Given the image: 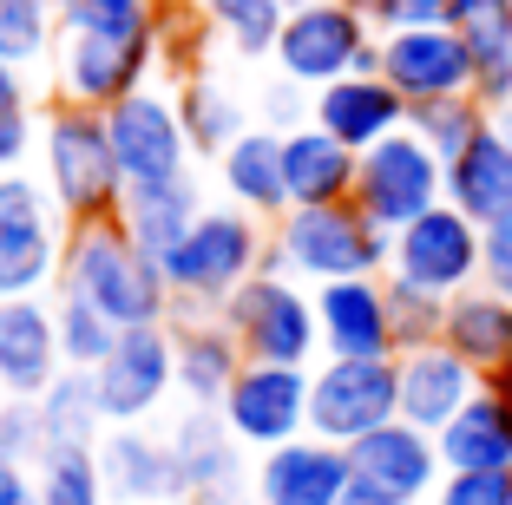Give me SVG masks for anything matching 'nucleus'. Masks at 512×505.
<instances>
[{
    "label": "nucleus",
    "mask_w": 512,
    "mask_h": 505,
    "mask_svg": "<svg viewBox=\"0 0 512 505\" xmlns=\"http://www.w3.org/2000/svg\"><path fill=\"white\" fill-rule=\"evenodd\" d=\"M60 296L99 309L112 328H165L171 315V289H165V269L151 263L125 223H73L66 230V256H60Z\"/></svg>",
    "instance_id": "nucleus-1"
},
{
    "label": "nucleus",
    "mask_w": 512,
    "mask_h": 505,
    "mask_svg": "<svg viewBox=\"0 0 512 505\" xmlns=\"http://www.w3.org/2000/svg\"><path fill=\"white\" fill-rule=\"evenodd\" d=\"M40 171H46V197L66 223H106L119 217V158H112L106 138V112H86V105H53L40 119Z\"/></svg>",
    "instance_id": "nucleus-2"
},
{
    "label": "nucleus",
    "mask_w": 512,
    "mask_h": 505,
    "mask_svg": "<svg viewBox=\"0 0 512 505\" xmlns=\"http://www.w3.org/2000/svg\"><path fill=\"white\" fill-rule=\"evenodd\" d=\"M394 237L375 230L355 204H322V210H289L276 223V243L263 256V269H283V276H302V283H355V276H381L388 269Z\"/></svg>",
    "instance_id": "nucleus-3"
},
{
    "label": "nucleus",
    "mask_w": 512,
    "mask_h": 505,
    "mask_svg": "<svg viewBox=\"0 0 512 505\" xmlns=\"http://www.w3.org/2000/svg\"><path fill=\"white\" fill-rule=\"evenodd\" d=\"M263 256H270V243H263V230H256L250 210H204L158 269H165L171 302L224 309L256 269H263Z\"/></svg>",
    "instance_id": "nucleus-4"
},
{
    "label": "nucleus",
    "mask_w": 512,
    "mask_h": 505,
    "mask_svg": "<svg viewBox=\"0 0 512 505\" xmlns=\"http://www.w3.org/2000/svg\"><path fill=\"white\" fill-rule=\"evenodd\" d=\"M217 322L237 335L243 361H270V368H309V355L322 348L316 296L283 276V269H256L250 283L217 309Z\"/></svg>",
    "instance_id": "nucleus-5"
},
{
    "label": "nucleus",
    "mask_w": 512,
    "mask_h": 505,
    "mask_svg": "<svg viewBox=\"0 0 512 505\" xmlns=\"http://www.w3.org/2000/svg\"><path fill=\"white\" fill-rule=\"evenodd\" d=\"M276 66H283L289 86H335L348 73H381V40L348 0H316L302 14L283 20V40H276Z\"/></svg>",
    "instance_id": "nucleus-6"
},
{
    "label": "nucleus",
    "mask_w": 512,
    "mask_h": 505,
    "mask_svg": "<svg viewBox=\"0 0 512 505\" xmlns=\"http://www.w3.org/2000/svg\"><path fill=\"white\" fill-rule=\"evenodd\" d=\"M447 204V164L421 145L414 132L381 138L375 151H362V171H355V210H362L375 230H407L414 217Z\"/></svg>",
    "instance_id": "nucleus-7"
},
{
    "label": "nucleus",
    "mask_w": 512,
    "mask_h": 505,
    "mask_svg": "<svg viewBox=\"0 0 512 505\" xmlns=\"http://www.w3.org/2000/svg\"><path fill=\"white\" fill-rule=\"evenodd\" d=\"M401 420V368L394 361H322L309 374V433L355 446Z\"/></svg>",
    "instance_id": "nucleus-8"
},
{
    "label": "nucleus",
    "mask_w": 512,
    "mask_h": 505,
    "mask_svg": "<svg viewBox=\"0 0 512 505\" xmlns=\"http://www.w3.org/2000/svg\"><path fill=\"white\" fill-rule=\"evenodd\" d=\"M60 210L46 197V184L7 171L0 178V302L40 296L46 283H60Z\"/></svg>",
    "instance_id": "nucleus-9"
},
{
    "label": "nucleus",
    "mask_w": 512,
    "mask_h": 505,
    "mask_svg": "<svg viewBox=\"0 0 512 505\" xmlns=\"http://www.w3.org/2000/svg\"><path fill=\"white\" fill-rule=\"evenodd\" d=\"M447 479L434 433L388 420L381 433L348 446V499L355 505H421L434 499V486Z\"/></svg>",
    "instance_id": "nucleus-10"
},
{
    "label": "nucleus",
    "mask_w": 512,
    "mask_h": 505,
    "mask_svg": "<svg viewBox=\"0 0 512 505\" xmlns=\"http://www.w3.org/2000/svg\"><path fill=\"white\" fill-rule=\"evenodd\" d=\"M388 276H401V283L427 289V296H440V302L480 289V223L460 217L453 204L414 217L407 230H394Z\"/></svg>",
    "instance_id": "nucleus-11"
},
{
    "label": "nucleus",
    "mask_w": 512,
    "mask_h": 505,
    "mask_svg": "<svg viewBox=\"0 0 512 505\" xmlns=\"http://www.w3.org/2000/svg\"><path fill=\"white\" fill-rule=\"evenodd\" d=\"M106 138H112V158H119V178L125 184H171V178H191V138H184L178 119V99L165 92H132L106 112Z\"/></svg>",
    "instance_id": "nucleus-12"
},
{
    "label": "nucleus",
    "mask_w": 512,
    "mask_h": 505,
    "mask_svg": "<svg viewBox=\"0 0 512 505\" xmlns=\"http://www.w3.org/2000/svg\"><path fill=\"white\" fill-rule=\"evenodd\" d=\"M381 79L414 105H440V99H480V73L473 53L460 46L453 27H421V33H381Z\"/></svg>",
    "instance_id": "nucleus-13"
},
{
    "label": "nucleus",
    "mask_w": 512,
    "mask_h": 505,
    "mask_svg": "<svg viewBox=\"0 0 512 505\" xmlns=\"http://www.w3.org/2000/svg\"><path fill=\"white\" fill-rule=\"evenodd\" d=\"M217 414L230 420V433H237L243 446L276 453V446H289V440L309 433V368H270V361H250V368L230 381V394H224Z\"/></svg>",
    "instance_id": "nucleus-14"
},
{
    "label": "nucleus",
    "mask_w": 512,
    "mask_h": 505,
    "mask_svg": "<svg viewBox=\"0 0 512 505\" xmlns=\"http://www.w3.org/2000/svg\"><path fill=\"white\" fill-rule=\"evenodd\" d=\"M92 381H99L106 427H138V420L178 387V348H171V328H125L119 348L92 368Z\"/></svg>",
    "instance_id": "nucleus-15"
},
{
    "label": "nucleus",
    "mask_w": 512,
    "mask_h": 505,
    "mask_svg": "<svg viewBox=\"0 0 512 505\" xmlns=\"http://www.w3.org/2000/svg\"><path fill=\"white\" fill-rule=\"evenodd\" d=\"M158 66V46H125V40H92V33H60L53 46V79L66 105L112 112L119 99L145 92V73Z\"/></svg>",
    "instance_id": "nucleus-16"
},
{
    "label": "nucleus",
    "mask_w": 512,
    "mask_h": 505,
    "mask_svg": "<svg viewBox=\"0 0 512 505\" xmlns=\"http://www.w3.org/2000/svg\"><path fill=\"white\" fill-rule=\"evenodd\" d=\"M316 322L329 361H394V322H388V276L316 289Z\"/></svg>",
    "instance_id": "nucleus-17"
},
{
    "label": "nucleus",
    "mask_w": 512,
    "mask_h": 505,
    "mask_svg": "<svg viewBox=\"0 0 512 505\" xmlns=\"http://www.w3.org/2000/svg\"><path fill=\"white\" fill-rule=\"evenodd\" d=\"M309 125H322L335 145H348L355 158H362V151L381 145V138L407 132V99L381 73H348V79H335V86L316 92Z\"/></svg>",
    "instance_id": "nucleus-18"
},
{
    "label": "nucleus",
    "mask_w": 512,
    "mask_h": 505,
    "mask_svg": "<svg viewBox=\"0 0 512 505\" xmlns=\"http://www.w3.org/2000/svg\"><path fill=\"white\" fill-rule=\"evenodd\" d=\"M250 492L256 505H348V446L302 433V440L263 453Z\"/></svg>",
    "instance_id": "nucleus-19"
},
{
    "label": "nucleus",
    "mask_w": 512,
    "mask_h": 505,
    "mask_svg": "<svg viewBox=\"0 0 512 505\" xmlns=\"http://www.w3.org/2000/svg\"><path fill=\"white\" fill-rule=\"evenodd\" d=\"M0 374H7V401H40L60 381V309H46L40 296L0 302Z\"/></svg>",
    "instance_id": "nucleus-20"
},
{
    "label": "nucleus",
    "mask_w": 512,
    "mask_h": 505,
    "mask_svg": "<svg viewBox=\"0 0 512 505\" xmlns=\"http://www.w3.org/2000/svg\"><path fill=\"white\" fill-rule=\"evenodd\" d=\"M171 466L184 479V505L197 499H243V440L217 407H191L171 427Z\"/></svg>",
    "instance_id": "nucleus-21"
},
{
    "label": "nucleus",
    "mask_w": 512,
    "mask_h": 505,
    "mask_svg": "<svg viewBox=\"0 0 512 505\" xmlns=\"http://www.w3.org/2000/svg\"><path fill=\"white\" fill-rule=\"evenodd\" d=\"M394 368H401V420H407V427H421V433H440L486 387V374L467 368L447 342L407 348V355H394Z\"/></svg>",
    "instance_id": "nucleus-22"
},
{
    "label": "nucleus",
    "mask_w": 512,
    "mask_h": 505,
    "mask_svg": "<svg viewBox=\"0 0 512 505\" xmlns=\"http://www.w3.org/2000/svg\"><path fill=\"white\" fill-rule=\"evenodd\" d=\"M92 453H99V479H106V492L119 505H184V479L171 466V440H158L145 427H112Z\"/></svg>",
    "instance_id": "nucleus-23"
},
{
    "label": "nucleus",
    "mask_w": 512,
    "mask_h": 505,
    "mask_svg": "<svg viewBox=\"0 0 512 505\" xmlns=\"http://www.w3.org/2000/svg\"><path fill=\"white\" fill-rule=\"evenodd\" d=\"M447 473H512V401L493 381L434 433Z\"/></svg>",
    "instance_id": "nucleus-24"
},
{
    "label": "nucleus",
    "mask_w": 512,
    "mask_h": 505,
    "mask_svg": "<svg viewBox=\"0 0 512 505\" xmlns=\"http://www.w3.org/2000/svg\"><path fill=\"white\" fill-rule=\"evenodd\" d=\"M355 171L362 158L335 145L322 125L283 132V178H289V210H322V204H355Z\"/></svg>",
    "instance_id": "nucleus-25"
},
{
    "label": "nucleus",
    "mask_w": 512,
    "mask_h": 505,
    "mask_svg": "<svg viewBox=\"0 0 512 505\" xmlns=\"http://www.w3.org/2000/svg\"><path fill=\"white\" fill-rule=\"evenodd\" d=\"M447 204L460 210V217H473L480 230L512 217V138L499 132V125H486V132L447 164Z\"/></svg>",
    "instance_id": "nucleus-26"
},
{
    "label": "nucleus",
    "mask_w": 512,
    "mask_h": 505,
    "mask_svg": "<svg viewBox=\"0 0 512 505\" xmlns=\"http://www.w3.org/2000/svg\"><path fill=\"white\" fill-rule=\"evenodd\" d=\"M440 342L467 361V368H480L486 381H499L512 368V302L493 296L486 283L467 289V296H453L447 322H440Z\"/></svg>",
    "instance_id": "nucleus-27"
},
{
    "label": "nucleus",
    "mask_w": 512,
    "mask_h": 505,
    "mask_svg": "<svg viewBox=\"0 0 512 505\" xmlns=\"http://www.w3.org/2000/svg\"><path fill=\"white\" fill-rule=\"evenodd\" d=\"M197 217H204V204H197V184H191V178H171V184H125V197H119L125 237H132L138 250L151 256V263H165V256L184 243V230H191Z\"/></svg>",
    "instance_id": "nucleus-28"
},
{
    "label": "nucleus",
    "mask_w": 512,
    "mask_h": 505,
    "mask_svg": "<svg viewBox=\"0 0 512 505\" xmlns=\"http://www.w3.org/2000/svg\"><path fill=\"white\" fill-rule=\"evenodd\" d=\"M453 33L473 53V73H480V105L499 112L512 105V0H453Z\"/></svg>",
    "instance_id": "nucleus-29"
},
{
    "label": "nucleus",
    "mask_w": 512,
    "mask_h": 505,
    "mask_svg": "<svg viewBox=\"0 0 512 505\" xmlns=\"http://www.w3.org/2000/svg\"><path fill=\"white\" fill-rule=\"evenodd\" d=\"M171 348H178V394L191 407H224L230 381L250 368L224 322H178L171 328Z\"/></svg>",
    "instance_id": "nucleus-30"
},
{
    "label": "nucleus",
    "mask_w": 512,
    "mask_h": 505,
    "mask_svg": "<svg viewBox=\"0 0 512 505\" xmlns=\"http://www.w3.org/2000/svg\"><path fill=\"white\" fill-rule=\"evenodd\" d=\"M224 191L250 217H289V178H283V132H243L237 145L217 158Z\"/></svg>",
    "instance_id": "nucleus-31"
},
{
    "label": "nucleus",
    "mask_w": 512,
    "mask_h": 505,
    "mask_svg": "<svg viewBox=\"0 0 512 505\" xmlns=\"http://www.w3.org/2000/svg\"><path fill=\"white\" fill-rule=\"evenodd\" d=\"M33 407H40L46 453H53V446H99V440H106V407H99V381H92L86 368H66V374L46 387Z\"/></svg>",
    "instance_id": "nucleus-32"
},
{
    "label": "nucleus",
    "mask_w": 512,
    "mask_h": 505,
    "mask_svg": "<svg viewBox=\"0 0 512 505\" xmlns=\"http://www.w3.org/2000/svg\"><path fill=\"white\" fill-rule=\"evenodd\" d=\"M60 33L158 46V40H165V0H66V7H60Z\"/></svg>",
    "instance_id": "nucleus-33"
},
{
    "label": "nucleus",
    "mask_w": 512,
    "mask_h": 505,
    "mask_svg": "<svg viewBox=\"0 0 512 505\" xmlns=\"http://www.w3.org/2000/svg\"><path fill=\"white\" fill-rule=\"evenodd\" d=\"M178 119H184L191 151H211V158H224V151L250 132V125H243V105L230 99L217 79H184L178 86Z\"/></svg>",
    "instance_id": "nucleus-34"
},
{
    "label": "nucleus",
    "mask_w": 512,
    "mask_h": 505,
    "mask_svg": "<svg viewBox=\"0 0 512 505\" xmlns=\"http://www.w3.org/2000/svg\"><path fill=\"white\" fill-rule=\"evenodd\" d=\"M197 14H204V27H211V33H224L243 60H263V53H276V40H283V20H289L276 0H197Z\"/></svg>",
    "instance_id": "nucleus-35"
},
{
    "label": "nucleus",
    "mask_w": 512,
    "mask_h": 505,
    "mask_svg": "<svg viewBox=\"0 0 512 505\" xmlns=\"http://www.w3.org/2000/svg\"><path fill=\"white\" fill-rule=\"evenodd\" d=\"M486 125H493V112H486L480 99H440V105H414V112H407V132L421 138L440 164H453Z\"/></svg>",
    "instance_id": "nucleus-36"
},
{
    "label": "nucleus",
    "mask_w": 512,
    "mask_h": 505,
    "mask_svg": "<svg viewBox=\"0 0 512 505\" xmlns=\"http://www.w3.org/2000/svg\"><path fill=\"white\" fill-rule=\"evenodd\" d=\"M33 479H40V505H106V479H99V453L92 446H53L40 466H33Z\"/></svg>",
    "instance_id": "nucleus-37"
},
{
    "label": "nucleus",
    "mask_w": 512,
    "mask_h": 505,
    "mask_svg": "<svg viewBox=\"0 0 512 505\" xmlns=\"http://www.w3.org/2000/svg\"><path fill=\"white\" fill-rule=\"evenodd\" d=\"M60 27V0H0V66H33L53 46Z\"/></svg>",
    "instance_id": "nucleus-38"
},
{
    "label": "nucleus",
    "mask_w": 512,
    "mask_h": 505,
    "mask_svg": "<svg viewBox=\"0 0 512 505\" xmlns=\"http://www.w3.org/2000/svg\"><path fill=\"white\" fill-rule=\"evenodd\" d=\"M388 322H394V355H407V348L440 342L447 302L427 296V289H414V283H401V276H388Z\"/></svg>",
    "instance_id": "nucleus-39"
},
{
    "label": "nucleus",
    "mask_w": 512,
    "mask_h": 505,
    "mask_svg": "<svg viewBox=\"0 0 512 505\" xmlns=\"http://www.w3.org/2000/svg\"><path fill=\"white\" fill-rule=\"evenodd\" d=\"M119 335L125 328H112L99 309H86V302H73V296H60V355H66V368H99V361L119 348Z\"/></svg>",
    "instance_id": "nucleus-40"
},
{
    "label": "nucleus",
    "mask_w": 512,
    "mask_h": 505,
    "mask_svg": "<svg viewBox=\"0 0 512 505\" xmlns=\"http://www.w3.org/2000/svg\"><path fill=\"white\" fill-rule=\"evenodd\" d=\"M33 138H40V125H33V99H27V86H20L14 66H0V178L20 171V158H27Z\"/></svg>",
    "instance_id": "nucleus-41"
},
{
    "label": "nucleus",
    "mask_w": 512,
    "mask_h": 505,
    "mask_svg": "<svg viewBox=\"0 0 512 505\" xmlns=\"http://www.w3.org/2000/svg\"><path fill=\"white\" fill-rule=\"evenodd\" d=\"M40 460H46L40 407L33 401H7L0 407V466H40Z\"/></svg>",
    "instance_id": "nucleus-42"
},
{
    "label": "nucleus",
    "mask_w": 512,
    "mask_h": 505,
    "mask_svg": "<svg viewBox=\"0 0 512 505\" xmlns=\"http://www.w3.org/2000/svg\"><path fill=\"white\" fill-rule=\"evenodd\" d=\"M453 0H368V27L375 33H421V27H447Z\"/></svg>",
    "instance_id": "nucleus-43"
},
{
    "label": "nucleus",
    "mask_w": 512,
    "mask_h": 505,
    "mask_svg": "<svg viewBox=\"0 0 512 505\" xmlns=\"http://www.w3.org/2000/svg\"><path fill=\"white\" fill-rule=\"evenodd\" d=\"M434 505H512V473H447Z\"/></svg>",
    "instance_id": "nucleus-44"
},
{
    "label": "nucleus",
    "mask_w": 512,
    "mask_h": 505,
    "mask_svg": "<svg viewBox=\"0 0 512 505\" xmlns=\"http://www.w3.org/2000/svg\"><path fill=\"white\" fill-rule=\"evenodd\" d=\"M480 283L512 302V217L480 230Z\"/></svg>",
    "instance_id": "nucleus-45"
},
{
    "label": "nucleus",
    "mask_w": 512,
    "mask_h": 505,
    "mask_svg": "<svg viewBox=\"0 0 512 505\" xmlns=\"http://www.w3.org/2000/svg\"><path fill=\"white\" fill-rule=\"evenodd\" d=\"M0 505H40V479H33V466H0Z\"/></svg>",
    "instance_id": "nucleus-46"
},
{
    "label": "nucleus",
    "mask_w": 512,
    "mask_h": 505,
    "mask_svg": "<svg viewBox=\"0 0 512 505\" xmlns=\"http://www.w3.org/2000/svg\"><path fill=\"white\" fill-rule=\"evenodd\" d=\"M296 112H302V105L289 99V92H270V132H276V125H289V132H296Z\"/></svg>",
    "instance_id": "nucleus-47"
},
{
    "label": "nucleus",
    "mask_w": 512,
    "mask_h": 505,
    "mask_svg": "<svg viewBox=\"0 0 512 505\" xmlns=\"http://www.w3.org/2000/svg\"><path fill=\"white\" fill-rule=\"evenodd\" d=\"M276 7H283V14H302V7H316V0H276Z\"/></svg>",
    "instance_id": "nucleus-48"
},
{
    "label": "nucleus",
    "mask_w": 512,
    "mask_h": 505,
    "mask_svg": "<svg viewBox=\"0 0 512 505\" xmlns=\"http://www.w3.org/2000/svg\"><path fill=\"white\" fill-rule=\"evenodd\" d=\"M493 387H499V394H506V401H512V368H506V374H499V381H493Z\"/></svg>",
    "instance_id": "nucleus-49"
},
{
    "label": "nucleus",
    "mask_w": 512,
    "mask_h": 505,
    "mask_svg": "<svg viewBox=\"0 0 512 505\" xmlns=\"http://www.w3.org/2000/svg\"><path fill=\"white\" fill-rule=\"evenodd\" d=\"M197 505H243V499H197Z\"/></svg>",
    "instance_id": "nucleus-50"
},
{
    "label": "nucleus",
    "mask_w": 512,
    "mask_h": 505,
    "mask_svg": "<svg viewBox=\"0 0 512 505\" xmlns=\"http://www.w3.org/2000/svg\"><path fill=\"white\" fill-rule=\"evenodd\" d=\"M0 407H7V374H0Z\"/></svg>",
    "instance_id": "nucleus-51"
},
{
    "label": "nucleus",
    "mask_w": 512,
    "mask_h": 505,
    "mask_svg": "<svg viewBox=\"0 0 512 505\" xmlns=\"http://www.w3.org/2000/svg\"><path fill=\"white\" fill-rule=\"evenodd\" d=\"M60 7H66V0H60Z\"/></svg>",
    "instance_id": "nucleus-52"
}]
</instances>
